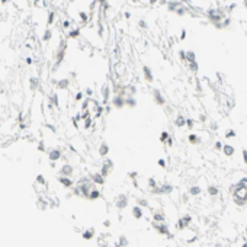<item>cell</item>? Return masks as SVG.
<instances>
[{
	"label": "cell",
	"instance_id": "74e56055",
	"mask_svg": "<svg viewBox=\"0 0 247 247\" xmlns=\"http://www.w3.org/2000/svg\"><path fill=\"white\" fill-rule=\"evenodd\" d=\"M186 36H188V31L183 28V29H182V32H180V39H182V41H185V39H186Z\"/></svg>",
	"mask_w": 247,
	"mask_h": 247
},
{
	"label": "cell",
	"instance_id": "ffe728a7",
	"mask_svg": "<svg viewBox=\"0 0 247 247\" xmlns=\"http://www.w3.org/2000/svg\"><path fill=\"white\" fill-rule=\"evenodd\" d=\"M207 193H208V196H209V198H217L221 192H219V188H218V186H215V185H208V188H207Z\"/></svg>",
	"mask_w": 247,
	"mask_h": 247
},
{
	"label": "cell",
	"instance_id": "60d3db41",
	"mask_svg": "<svg viewBox=\"0 0 247 247\" xmlns=\"http://www.w3.org/2000/svg\"><path fill=\"white\" fill-rule=\"evenodd\" d=\"M124 17H125V19H129V17H131V13H129V12H124Z\"/></svg>",
	"mask_w": 247,
	"mask_h": 247
},
{
	"label": "cell",
	"instance_id": "603a6c76",
	"mask_svg": "<svg viewBox=\"0 0 247 247\" xmlns=\"http://www.w3.org/2000/svg\"><path fill=\"white\" fill-rule=\"evenodd\" d=\"M170 138V132L169 131H166V129H163L162 132H160V135H159V141L162 143V144H164L166 145V143H167V140Z\"/></svg>",
	"mask_w": 247,
	"mask_h": 247
},
{
	"label": "cell",
	"instance_id": "d590c367",
	"mask_svg": "<svg viewBox=\"0 0 247 247\" xmlns=\"http://www.w3.org/2000/svg\"><path fill=\"white\" fill-rule=\"evenodd\" d=\"M199 122H202V124H205V122H208V116L205 115V114H202V112H201V114H199Z\"/></svg>",
	"mask_w": 247,
	"mask_h": 247
},
{
	"label": "cell",
	"instance_id": "7402d4cb",
	"mask_svg": "<svg viewBox=\"0 0 247 247\" xmlns=\"http://www.w3.org/2000/svg\"><path fill=\"white\" fill-rule=\"evenodd\" d=\"M137 205H140V207H143L144 209L147 208H151V205H150V201L147 199V198H144V196H138L137 198Z\"/></svg>",
	"mask_w": 247,
	"mask_h": 247
},
{
	"label": "cell",
	"instance_id": "7a4b0ae2",
	"mask_svg": "<svg viewBox=\"0 0 247 247\" xmlns=\"http://www.w3.org/2000/svg\"><path fill=\"white\" fill-rule=\"evenodd\" d=\"M153 228L155 230V233L157 234H160V236H163V237H166V238H173V236H172V227L167 224V221L166 222H154L153 221Z\"/></svg>",
	"mask_w": 247,
	"mask_h": 247
},
{
	"label": "cell",
	"instance_id": "9a60e30c",
	"mask_svg": "<svg viewBox=\"0 0 247 247\" xmlns=\"http://www.w3.org/2000/svg\"><path fill=\"white\" fill-rule=\"evenodd\" d=\"M100 198H102V190L98 188V185H95V186L90 189V193H89L87 199H89V201H98V199H100Z\"/></svg>",
	"mask_w": 247,
	"mask_h": 247
},
{
	"label": "cell",
	"instance_id": "d6a6232c",
	"mask_svg": "<svg viewBox=\"0 0 247 247\" xmlns=\"http://www.w3.org/2000/svg\"><path fill=\"white\" fill-rule=\"evenodd\" d=\"M84 95H86V98H93L95 90H93L92 87H86V89H84Z\"/></svg>",
	"mask_w": 247,
	"mask_h": 247
},
{
	"label": "cell",
	"instance_id": "f546056e",
	"mask_svg": "<svg viewBox=\"0 0 247 247\" xmlns=\"http://www.w3.org/2000/svg\"><path fill=\"white\" fill-rule=\"evenodd\" d=\"M128 179H129L131 182H132V180H137V179H140V173L135 172V170H134V172H129V173H128Z\"/></svg>",
	"mask_w": 247,
	"mask_h": 247
},
{
	"label": "cell",
	"instance_id": "5bb4252c",
	"mask_svg": "<svg viewBox=\"0 0 247 247\" xmlns=\"http://www.w3.org/2000/svg\"><path fill=\"white\" fill-rule=\"evenodd\" d=\"M109 151H110L109 144H108L106 141H102V143L99 144V147H98V153H99V155L102 157V159H105V157H108Z\"/></svg>",
	"mask_w": 247,
	"mask_h": 247
},
{
	"label": "cell",
	"instance_id": "ac0fdd59",
	"mask_svg": "<svg viewBox=\"0 0 247 247\" xmlns=\"http://www.w3.org/2000/svg\"><path fill=\"white\" fill-rule=\"evenodd\" d=\"M188 193H189V196H192V198H198V196H201V193H202V188H201L199 185H192V186L188 188Z\"/></svg>",
	"mask_w": 247,
	"mask_h": 247
},
{
	"label": "cell",
	"instance_id": "44dd1931",
	"mask_svg": "<svg viewBox=\"0 0 247 247\" xmlns=\"http://www.w3.org/2000/svg\"><path fill=\"white\" fill-rule=\"evenodd\" d=\"M125 105H127V108L134 109V108H135V106L138 105V100H137V98H135V96L128 95V96H125Z\"/></svg>",
	"mask_w": 247,
	"mask_h": 247
},
{
	"label": "cell",
	"instance_id": "6da1fadb",
	"mask_svg": "<svg viewBox=\"0 0 247 247\" xmlns=\"http://www.w3.org/2000/svg\"><path fill=\"white\" fill-rule=\"evenodd\" d=\"M176 237L179 240H182L185 244H193V243H198V238H199V233L196 228H193L192 225L190 227H186L183 230H179Z\"/></svg>",
	"mask_w": 247,
	"mask_h": 247
},
{
	"label": "cell",
	"instance_id": "836d02e7",
	"mask_svg": "<svg viewBox=\"0 0 247 247\" xmlns=\"http://www.w3.org/2000/svg\"><path fill=\"white\" fill-rule=\"evenodd\" d=\"M157 164H159L160 169H167V160L166 159H159L157 160Z\"/></svg>",
	"mask_w": 247,
	"mask_h": 247
},
{
	"label": "cell",
	"instance_id": "f1b7e54d",
	"mask_svg": "<svg viewBox=\"0 0 247 247\" xmlns=\"http://www.w3.org/2000/svg\"><path fill=\"white\" fill-rule=\"evenodd\" d=\"M188 70L192 71V73H196L199 70V64L198 61H192V63H188Z\"/></svg>",
	"mask_w": 247,
	"mask_h": 247
},
{
	"label": "cell",
	"instance_id": "d4e9b609",
	"mask_svg": "<svg viewBox=\"0 0 247 247\" xmlns=\"http://www.w3.org/2000/svg\"><path fill=\"white\" fill-rule=\"evenodd\" d=\"M236 137H237V132L233 128H230V129H227L225 132H224V138H225V140H233Z\"/></svg>",
	"mask_w": 247,
	"mask_h": 247
},
{
	"label": "cell",
	"instance_id": "7c38bea8",
	"mask_svg": "<svg viewBox=\"0 0 247 247\" xmlns=\"http://www.w3.org/2000/svg\"><path fill=\"white\" fill-rule=\"evenodd\" d=\"M60 174H61V176H69V177H71V176L74 174V166L70 164V163L63 164V166L60 167Z\"/></svg>",
	"mask_w": 247,
	"mask_h": 247
},
{
	"label": "cell",
	"instance_id": "4dcf8cb0",
	"mask_svg": "<svg viewBox=\"0 0 247 247\" xmlns=\"http://www.w3.org/2000/svg\"><path fill=\"white\" fill-rule=\"evenodd\" d=\"M222 145H224V143H222V141H219V140H217V141L214 143L212 148H214L215 151H221V150H222Z\"/></svg>",
	"mask_w": 247,
	"mask_h": 247
},
{
	"label": "cell",
	"instance_id": "4fadbf2b",
	"mask_svg": "<svg viewBox=\"0 0 247 247\" xmlns=\"http://www.w3.org/2000/svg\"><path fill=\"white\" fill-rule=\"evenodd\" d=\"M221 153L225 155V157H234V154H236V147L233 145V144H228V143H225L222 145V150H221Z\"/></svg>",
	"mask_w": 247,
	"mask_h": 247
},
{
	"label": "cell",
	"instance_id": "cb8c5ba5",
	"mask_svg": "<svg viewBox=\"0 0 247 247\" xmlns=\"http://www.w3.org/2000/svg\"><path fill=\"white\" fill-rule=\"evenodd\" d=\"M81 237H83L84 240H92V238L95 237V228H89V230H84V231L81 233Z\"/></svg>",
	"mask_w": 247,
	"mask_h": 247
},
{
	"label": "cell",
	"instance_id": "8d00e7d4",
	"mask_svg": "<svg viewBox=\"0 0 247 247\" xmlns=\"http://www.w3.org/2000/svg\"><path fill=\"white\" fill-rule=\"evenodd\" d=\"M241 157H243V162H244V164H247V150H246V148L241 151Z\"/></svg>",
	"mask_w": 247,
	"mask_h": 247
},
{
	"label": "cell",
	"instance_id": "e575fe53",
	"mask_svg": "<svg viewBox=\"0 0 247 247\" xmlns=\"http://www.w3.org/2000/svg\"><path fill=\"white\" fill-rule=\"evenodd\" d=\"M138 28L145 31V29H148V24H147L144 19H140V20H138Z\"/></svg>",
	"mask_w": 247,
	"mask_h": 247
},
{
	"label": "cell",
	"instance_id": "30bf717a",
	"mask_svg": "<svg viewBox=\"0 0 247 247\" xmlns=\"http://www.w3.org/2000/svg\"><path fill=\"white\" fill-rule=\"evenodd\" d=\"M131 215L134 217V219H137V221L143 219L144 218V208L135 204V205L131 208Z\"/></svg>",
	"mask_w": 247,
	"mask_h": 247
},
{
	"label": "cell",
	"instance_id": "ee69618b",
	"mask_svg": "<svg viewBox=\"0 0 247 247\" xmlns=\"http://www.w3.org/2000/svg\"><path fill=\"white\" fill-rule=\"evenodd\" d=\"M109 247H115V246H109Z\"/></svg>",
	"mask_w": 247,
	"mask_h": 247
},
{
	"label": "cell",
	"instance_id": "9c48e42d",
	"mask_svg": "<svg viewBox=\"0 0 247 247\" xmlns=\"http://www.w3.org/2000/svg\"><path fill=\"white\" fill-rule=\"evenodd\" d=\"M89 177H90V180H92L95 185H98V186H103V185H105V182H106V177H105V176H102V173H100V172H95V173H92Z\"/></svg>",
	"mask_w": 247,
	"mask_h": 247
},
{
	"label": "cell",
	"instance_id": "484cf974",
	"mask_svg": "<svg viewBox=\"0 0 247 247\" xmlns=\"http://www.w3.org/2000/svg\"><path fill=\"white\" fill-rule=\"evenodd\" d=\"M180 218H182V221H183V224H185L186 227H190V225H192V221H193V217H192L190 214H185V215H182Z\"/></svg>",
	"mask_w": 247,
	"mask_h": 247
},
{
	"label": "cell",
	"instance_id": "52a82bcc",
	"mask_svg": "<svg viewBox=\"0 0 247 247\" xmlns=\"http://www.w3.org/2000/svg\"><path fill=\"white\" fill-rule=\"evenodd\" d=\"M151 95H153V100L155 105H159V106H164L166 105V98L164 95L162 93L160 89H153L151 90Z\"/></svg>",
	"mask_w": 247,
	"mask_h": 247
},
{
	"label": "cell",
	"instance_id": "b9f144b4",
	"mask_svg": "<svg viewBox=\"0 0 247 247\" xmlns=\"http://www.w3.org/2000/svg\"><path fill=\"white\" fill-rule=\"evenodd\" d=\"M240 247H247V240H244V241L240 244Z\"/></svg>",
	"mask_w": 247,
	"mask_h": 247
},
{
	"label": "cell",
	"instance_id": "f35d334b",
	"mask_svg": "<svg viewBox=\"0 0 247 247\" xmlns=\"http://www.w3.org/2000/svg\"><path fill=\"white\" fill-rule=\"evenodd\" d=\"M173 141H174V140H173V138L170 137V138L167 140V143H166V145H167V147H173V145H174V143H173Z\"/></svg>",
	"mask_w": 247,
	"mask_h": 247
},
{
	"label": "cell",
	"instance_id": "8fae6325",
	"mask_svg": "<svg viewBox=\"0 0 247 247\" xmlns=\"http://www.w3.org/2000/svg\"><path fill=\"white\" fill-rule=\"evenodd\" d=\"M141 70H143V77H144V80H145L147 83H153V81H154V74H153L151 67L144 64Z\"/></svg>",
	"mask_w": 247,
	"mask_h": 247
},
{
	"label": "cell",
	"instance_id": "83f0119b",
	"mask_svg": "<svg viewBox=\"0 0 247 247\" xmlns=\"http://www.w3.org/2000/svg\"><path fill=\"white\" fill-rule=\"evenodd\" d=\"M195 125H196V119H195V118L186 116V128H188L189 131H193V129H195Z\"/></svg>",
	"mask_w": 247,
	"mask_h": 247
},
{
	"label": "cell",
	"instance_id": "277c9868",
	"mask_svg": "<svg viewBox=\"0 0 247 247\" xmlns=\"http://www.w3.org/2000/svg\"><path fill=\"white\" fill-rule=\"evenodd\" d=\"M128 205H129V198H128L127 193H119V195L115 198V208H116L118 211L125 209Z\"/></svg>",
	"mask_w": 247,
	"mask_h": 247
},
{
	"label": "cell",
	"instance_id": "1f68e13d",
	"mask_svg": "<svg viewBox=\"0 0 247 247\" xmlns=\"http://www.w3.org/2000/svg\"><path fill=\"white\" fill-rule=\"evenodd\" d=\"M177 55H179V60H180V61H185L186 63V50H179L177 51Z\"/></svg>",
	"mask_w": 247,
	"mask_h": 247
},
{
	"label": "cell",
	"instance_id": "f6af8a7d",
	"mask_svg": "<svg viewBox=\"0 0 247 247\" xmlns=\"http://www.w3.org/2000/svg\"><path fill=\"white\" fill-rule=\"evenodd\" d=\"M246 166H247V164H246Z\"/></svg>",
	"mask_w": 247,
	"mask_h": 247
},
{
	"label": "cell",
	"instance_id": "d6986e66",
	"mask_svg": "<svg viewBox=\"0 0 247 247\" xmlns=\"http://www.w3.org/2000/svg\"><path fill=\"white\" fill-rule=\"evenodd\" d=\"M173 124L176 128H186V116L185 115H176Z\"/></svg>",
	"mask_w": 247,
	"mask_h": 247
},
{
	"label": "cell",
	"instance_id": "e0dca14e",
	"mask_svg": "<svg viewBox=\"0 0 247 247\" xmlns=\"http://www.w3.org/2000/svg\"><path fill=\"white\" fill-rule=\"evenodd\" d=\"M188 143H189L190 145H199V144L202 143V138H201L199 134H196V132H190L189 135H188Z\"/></svg>",
	"mask_w": 247,
	"mask_h": 247
},
{
	"label": "cell",
	"instance_id": "8992f818",
	"mask_svg": "<svg viewBox=\"0 0 247 247\" xmlns=\"http://www.w3.org/2000/svg\"><path fill=\"white\" fill-rule=\"evenodd\" d=\"M110 105H112V108H114V109H122V108H125L127 106L125 105V96H122V95H112Z\"/></svg>",
	"mask_w": 247,
	"mask_h": 247
},
{
	"label": "cell",
	"instance_id": "3957f363",
	"mask_svg": "<svg viewBox=\"0 0 247 247\" xmlns=\"http://www.w3.org/2000/svg\"><path fill=\"white\" fill-rule=\"evenodd\" d=\"M114 167H115V164H114V160L112 159H109V157H105L103 159V162H102V164H100V173H102V176H105V177H108L109 174H110V172L114 170Z\"/></svg>",
	"mask_w": 247,
	"mask_h": 247
},
{
	"label": "cell",
	"instance_id": "ab89813d",
	"mask_svg": "<svg viewBox=\"0 0 247 247\" xmlns=\"http://www.w3.org/2000/svg\"><path fill=\"white\" fill-rule=\"evenodd\" d=\"M110 225H112V224H110L109 219H105V221H103V227H105V228H109Z\"/></svg>",
	"mask_w": 247,
	"mask_h": 247
},
{
	"label": "cell",
	"instance_id": "7bdbcfd3",
	"mask_svg": "<svg viewBox=\"0 0 247 247\" xmlns=\"http://www.w3.org/2000/svg\"><path fill=\"white\" fill-rule=\"evenodd\" d=\"M244 236H246V237H247V225H246V227H244Z\"/></svg>",
	"mask_w": 247,
	"mask_h": 247
},
{
	"label": "cell",
	"instance_id": "ba28073f",
	"mask_svg": "<svg viewBox=\"0 0 247 247\" xmlns=\"http://www.w3.org/2000/svg\"><path fill=\"white\" fill-rule=\"evenodd\" d=\"M160 195L162 196H170L173 192H174V186L172 185V183H169V182H163V183H160Z\"/></svg>",
	"mask_w": 247,
	"mask_h": 247
},
{
	"label": "cell",
	"instance_id": "2e32d148",
	"mask_svg": "<svg viewBox=\"0 0 247 247\" xmlns=\"http://www.w3.org/2000/svg\"><path fill=\"white\" fill-rule=\"evenodd\" d=\"M182 5H185V3H182L180 0H167V5H166V9H167L169 12L174 13V12H176V9H177V7H180Z\"/></svg>",
	"mask_w": 247,
	"mask_h": 247
},
{
	"label": "cell",
	"instance_id": "4316f807",
	"mask_svg": "<svg viewBox=\"0 0 247 247\" xmlns=\"http://www.w3.org/2000/svg\"><path fill=\"white\" fill-rule=\"evenodd\" d=\"M196 61V52L193 50H186V63Z\"/></svg>",
	"mask_w": 247,
	"mask_h": 247
},
{
	"label": "cell",
	"instance_id": "5b68a950",
	"mask_svg": "<svg viewBox=\"0 0 247 247\" xmlns=\"http://www.w3.org/2000/svg\"><path fill=\"white\" fill-rule=\"evenodd\" d=\"M151 221H154V222H166V221H167V214H166V211L162 209V208L153 209V211H151Z\"/></svg>",
	"mask_w": 247,
	"mask_h": 247
}]
</instances>
